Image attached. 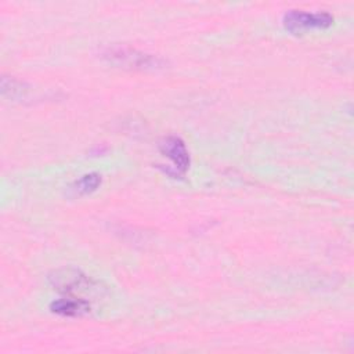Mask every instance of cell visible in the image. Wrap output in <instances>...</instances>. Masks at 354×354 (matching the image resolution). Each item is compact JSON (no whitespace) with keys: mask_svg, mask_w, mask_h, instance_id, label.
<instances>
[{"mask_svg":"<svg viewBox=\"0 0 354 354\" xmlns=\"http://www.w3.org/2000/svg\"><path fill=\"white\" fill-rule=\"evenodd\" d=\"M104 57L109 62L119 65L120 68L136 69V71H153V69L163 68L165 65V61L160 57L147 54L126 46L109 47L104 53Z\"/></svg>","mask_w":354,"mask_h":354,"instance_id":"cell-1","label":"cell"},{"mask_svg":"<svg viewBox=\"0 0 354 354\" xmlns=\"http://www.w3.org/2000/svg\"><path fill=\"white\" fill-rule=\"evenodd\" d=\"M50 279L57 290L64 292L68 296L79 297L77 295H91L101 290L100 285L95 281L75 268L58 270L54 272L53 277H50Z\"/></svg>","mask_w":354,"mask_h":354,"instance_id":"cell-2","label":"cell"},{"mask_svg":"<svg viewBox=\"0 0 354 354\" xmlns=\"http://www.w3.org/2000/svg\"><path fill=\"white\" fill-rule=\"evenodd\" d=\"M333 24V17L329 12H308L301 10H290L283 17L286 30L297 35L313 29H326Z\"/></svg>","mask_w":354,"mask_h":354,"instance_id":"cell-3","label":"cell"},{"mask_svg":"<svg viewBox=\"0 0 354 354\" xmlns=\"http://www.w3.org/2000/svg\"><path fill=\"white\" fill-rule=\"evenodd\" d=\"M159 149L165 156H167L173 162L177 174H184L187 171L189 166V155L184 141L180 137H165L159 142Z\"/></svg>","mask_w":354,"mask_h":354,"instance_id":"cell-4","label":"cell"},{"mask_svg":"<svg viewBox=\"0 0 354 354\" xmlns=\"http://www.w3.org/2000/svg\"><path fill=\"white\" fill-rule=\"evenodd\" d=\"M50 310L54 314L64 315V317H82L90 313L91 303L84 297L66 296V297L54 300L50 304Z\"/></svg>","mask_w":354,"mask_h":354,"instance_id":"cell-5","label":"cell"},{"mask_svg":"<svg viewBox=\"0 0 354 354\" xmlns=\"http://www.w3.org/2000/svg\"><path fill=\"white\" fill-rule=\"evenodd\" d=\"M1 93H3V95L10 97L11 100H26L30 95L32 88L25 82H21L14 77L3 76L1 77Z\"/></svg>","mask_w":354,"mask_h":354,"instance_id":"cell-6","label":"cell"},{"mask_svg":"<svg viewBox=\"0 0 354 354\" xmlns=\"http://www.w3.org/2000/svg\"><path fill=\"white\" fill-rule=\"evenodd\" d=\"M101 185V176L97 173H88L76 180L72 185L75 195H86L95 191Z\"/></svg>","mask_w":354,"mask_h":354,"instance_id":"cell-7","label":"cell"}]
</instances>
